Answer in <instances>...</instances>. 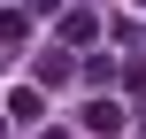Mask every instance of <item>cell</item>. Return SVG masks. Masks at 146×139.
I'll return each mask as SVG.
<instances>
[{"label":"cell","mask_w":146,"mask_h":139,"mask_svg":"<svg viewBox=\"0 0 146 139\" xmlns=\"http://www.w3.org/2000/svg\"><path fill=\"white\" fill-rule=\"evenodd\" d=\"M77 124H85V132H92V139H115V132H123V124H131V116H123V101H92V108H85Z\"/></svg>","instance_id":"cell-1"},{"label":"cell","mask_w":146,"mask_h":139,"mask_svg":"<svg viewBox=\"0 0 146 139\" xmlns=\"http://www.w3.org/2000/svg\"><path fill=\"white\" fill-rule=\"evenodd\" d=\"M38 108H46V85H15V93H8V116H23V124H31Z\"/></svg>","instance_id":"cell-2"},{"label":"cell","mask_w":146,"mask_h":139,"mask_svg":"<svg viewBox=\"0 0 146 139\" xmlns=\"http://www.w3.org/2000/svg\"><path fill=\"white\" fill-rule=\"evenodd\" d=\"M62 39H77V46H92V39H100V23H92V15L77 8V15H62Z\"/></svg>","instance_id":"cell-3"},{"label":"cell","mask_w":146,"mask_h":139,"mask_svg":"<svg viewBox=\"0 0 146 139\" xmlns=\"http://www.w3.org/2000/svg\"><path fill=\"white\" fill-rule=\"evenodd\" d=\"M31 77L54 93V85H69V62H62V54H38V70H31Z\"/></svg>","instance_id":"cell-4"},{"label":"cell","mask_w":146,"mask_h":139,"mask_svg":"<svg viewBox=\"0 0 146 139\" xmlns=\"http://www.w3.org/2000/svg\"><path fill=\"white\" fill-rule=\"evenodd\" d=\"M31 39V15H15V8H0V46H23Z\"/></svg>","instance_id":"cell-5"},{"label":"cell","mask_w":146,"mask_h":139,"mask_svg":"<svg viewBox=\"0 0 146 139\" xmlns=\"http://www.w3.org/2000/svg\"><path fill=\"white\" fill-rule=\"evenodd\" d=\"M0 139H8V116H0Z\"/></svg>","instance_id":"cell-6"},{"label":"cell","mask_w":146,"mask_h":139,"mask_svg":"<svg viewBox=\"0 0 146 139\" xmlns=\"http://www.w3.org/2000/svg\"><path fill=\"white\" fill-rule=\"evenodd\" d=\"M139 8H146V0H139Z\"/></svg>","instance_id":"cell-7"}]
</instances>
